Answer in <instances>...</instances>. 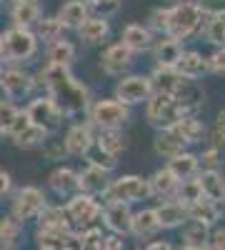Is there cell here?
<instances>
[{
  "label": "cell",
  "instance_id": "60",
  "mask_svg": "<svg viewBox=\"0 0 225 250\" xmlns=\"http://www.w3.org/2000/svg\"><path fill=\"white\" fill-rule=\"evenodd\" d=\"M0 73H3V62H0Z\"/></svg>",
  "mask_w": 225,
  "mask_h": 250
},
{
  "label": "cell",
  "instance_id": "33",
  "mask_svg": "<svg viewBox=\"0 0 225 250\" xmlns=\"http://www.w3.org/2000/svg\"><path fill=\"white\" fill-rule=\"evenodd\" d=\"M165 168L178 178V183H183V180H193V178H198V173H200L198 153H193V150L180 153L178 158H173V160L165 163Z\"/></svg>",
  "mask_w": 225,
  "mask_h": 250
},
{
  "label": "cell",
  "instance_id": "35",
  "mask_svg": "<svg viewBox=\"0 0 225 250\" xmlns=\"http://www.w3.org/2000/svg\"><path fill=\"white\" fill-rule=\"evenodd\" d=\"M33 33L38 38V43H43V45H50V43H55V40H63L65 38V28L60 25V20L55 15H43L35 23Z\"/></svg>",
  "mask_w": 225,
  "mask_h": 250
},
{
  "label": "cell",
  "instance_id": "17",
  "mask_svg": "<svg viewBox=\"0 0 225 250\" xmlns=\"http://www.w3.org/2000/svg\"><path fill=\"white\" fill-rule=\"evenodd\" d=\"M173 100H175L180 115H198L203 110V105H205V90H203L200 83L188 80L185 85L173 95Z\"/></svg>",
  "mask_w": 225,
  "mask_h": 250
},
{
  "label": "cell",
  "instance_id": "64",
  "mask_svg": "<svg viewBox=\"0 0 225 250\" xmlns=\"http://www.w3.org/2000/svg\"><path fill=\"white\" fill-rule=\"evenodd\" d=\"M223 75H225V73H223Z\"/></svg>",
  "mask_w": 225,
  "mask_h": 250
},
{
  "label": "cell",
  "instance_id": "3",
  "mask_svg": "<svg viewBox=\"0 0 225 250\" xmlns=\"http://www.w3.org/2000/svg\"><path fill=\"white\" fill-rule=\"evenodd\" d=\"M133 120V110L118 103L115 98H100L93 100L88 108V125L98 130H125Z\"/></svg>",
  "mask_w": 225,
  "mask_h": 250
},
{
  "label": "cell",
  "instance_id": "10",
  "mask_svg": "<svg viewBox=\"0 0 225 250\" xmlns=\"http://www.w3.org/2000/svg\"><path fill=\"white\" fill-rule=\"evenodd\" d=\"M153 95V88H150V78L143 75V73H128L118 78L115 83V100L123 103V105H145L148 98Z\"/></svg>",
  "mask_w": 225,
  "mask_h": 250
},
{
  "label": "cell",
  "instance_id": "49",
  "mask_svg": "<svg viewBox=\"0 0 225 250\" xmlns=\"http://www.w3.org/2000/svg\"><path fill=\"white\" fill-rule=\"evenodd\" d=\"M205 250H225V223L220 220L208 230V245Z\"/></svg>",
  "mask_w": 225,
  "mask_h": 250
},
{
  "label": "cell",
  "instance_id": "52",
  "mask_svg": "<svg viewBox=\"0 0 225 250\" xmlns=\"http://www.w3.org/2000/svg\"><path fill=\"white\" fill-rule=\"evenodd\" d=\"M208 145L210 148H215V150H220L223 155H225V128H220V125H213V128L208 130Z\"/></svg>",
  "mask_w": 225,
  "mask_h": 250
},
{
  "label": "cell",
  "instance_id": "19",
  "mask_svg": "<svg viewBox=\"0 0 225 250\" xmlns=\"http://www.w3.org/2000/svg\"><path fill=\"white\" fill-rule=\"evenodd\" d=\"M120 43L125 45L133 55L138 53H150L153 43H155V35L148 30V25H140V23H128L120 33Z\"/></svg>",
  "mask_w": 225,
  "mask_h": 250
},
{
  "label": "cell",
  "instance_id": "13",
  "mask_svg": "<svg viewBox=\"0 0 225 250\" xmlns=\"http://www.w3.org/2000/svg\"><path fill=\"white\" fill-rule=\"evenodd\" d=\"M95 143V130L88 123H73L68 125V130L63 135V145H65V155L68 158H85L88 150Z\"/></svg>",
  "mask_w": 225,
  "mask_h": 250
},
{
  "label": "cell",
  "instance_id": "4",
  "mask_svg": "<svg viewBox=\"0 0 225 250\" xmlns=\"http://www.w3.org/2000/svg\"><path fill=\"white\" fill-rule=\"evenodd\" d=\"M0 40H3V50H0V60L10 62V65H18V62H28L38 55L40 43L33 30L28 28H15L10 25L8 30L0 33Z\"/></svg>",
  "mask_w": 225,
  "mask_h": 250
},
{
  "label": "cell",
  "instance_id": "9",
  "mask_svg": "<svg viewBox=\"0 0 225 250\" xmlns=\"http://www.w3.org/2000/svg\"><path fill=\"white\" fill-rule=\"evenodd\" d=\"M35 85H38L35 75L28 73L25 68H20V65H8L0 73V90H3V98L15 103V105L28 100L33 95Z\"/></svg>",
  "mask_w": 225,
  "mask_h": 250
},
{
  "label": "cell",
  "instance_id": "48",
  "mask_svg": "<svg viewBox=\"0 0 225 250\" xmlns=\"http://www.w3.org/2000/svg\"><path fill=\"white\" fill-rule=\"evenodd\" d=\"M18 110H20V105H15V103H10L5 98H0V135L8 133V128H10L13 118L18 115Z\"/></svg>",
  "mask_w": 225,
  "mask_h": 250
},
{
  "label": "cell",
  "instance_id": "47",
  "mask_svg": "<svg viewBox=\"0 0 225 250\" xmlns=\"http://www.w3.org/2000/svg\"><path fill=\"white\" fill-rule=\"evenodd\" d=\"M83 3L95 10L93 15H100V18H110L120 10V0H83Z\"/></svg>",
  "mask_w": 225,
  "mask_h": 250
},
{
  "label": "cell",
  "instance_id": "62",
  "mask_svg": "<svg viewBox=\"0 0 225 250\" xmlns=\"http://www.w3.org/2000/svg\"><path fill=\"white\" fill-rule=\"evenodd\" d=\"M0 5H3V0H0Z\"/></svg>",
  "mask_w": 225,
  "mask_h": 250
},
{
  "label": "cell",
  "instance_id": "36",
  "mask_svg": "<svg viewBox=\"0 0 225 250\" xmlns=\"http://www.w3.org/2000/svg\"><path fill=\"white\" fill-rule=\"evenodd\" d=\"M95 145L100 150H105L108 155L120 158L128 148V140H125V133L123 130H98L95 133Z\"/></svg>",
  "mask_w": 225,
  "mask_h": 250
},
{
  "label": "cell",
  "instance_id": "22",
  "mask_svg": "<svg viewBox=\"0 0 225 250\" xmlns=\"http://www.w3.org/2000/svg\"><path fill=\"white\" fill-rule=\"evenodd\" d=\"M48 188L58 198H70L78 193V170L70 165H58L48 175Z\"/></svg>",
  "mask_w": 225,
  "mask_h": 250
},
{
  "label": "cell",
  "instance_id": "63",
  "mask_svg": "<svg viewBox=\"0 0 225 250\" xmlns=\"http://www.w3.org/2000/svg\"><path fill=\"white\" fill-rule=\"evenodd\" d=\"M223 208H225V203H223Z\"/></svg>",
  "mask_w": 225,
  "mask_h": 250
},
{
  "label": "cell",
  "instance_id": "15",
  "mask_svg": "<svg viewBox=\"0 0 225 250\" xmlns=\"http://www.w3.org/2000/svg\"><path fill=\"white\" fill-rule=\"evenodd\" d=\"M113 175L105 170H98L93 165H85L83 170H78V193H85L93 198H103Z\"/></svg>",
  "mask_w": 225,
  "mask_h": 250
},
{
  "label": "cell",
  "instance_id": "59",
  "mask_svg": "<svg viewBox=\"0 0 225 250\" xmlns=\"http://www.w3.org/2000/svg\"><path fill=\"white\" fill-rule=\"evenodd\" d=\"M10 3H23V0H10Z\"/></svg>",
  "mask_w": 225,
  "mask_h": 250
},
{
  "label": "cell",
  "instance_id": "46",
  "mask_svg": "<svg viewBox=\"0 0 225 250\" xmlns=\"http://www.w3.org/2000/svg\"><path fill=\"white\" fill-rule=\"evenodd\" d=\"M223 153L215 150V148H203V153H198V160H200V170H220L223 168Z\"/></svg>",
  "mask_w": 225,
  "mask_h": 250
},
{
  "label": "cell",
  "instance_id": "11",
  "mask_svg": "<svg viewBox=\"0 0 225 250\" xmlns=\"http://www.w3.org/2000/svg\"><path fill=\"white\" fill-rule=\"evenodd\" d=\"M145 118L148 123L153 125L155 130H165V128H173V125L183 118L173 95H158L153 93L145 103Z\"/></svg>",
  "mask_w": 225,
  "mask_h": 250
},
{
  "label": "cell",
  "instance_id": "30",
  "mask_svg": "<svg viewBox=\"0 0 225 250\" xmlns=\"http://www.w3.org/2000/svg\"><path fill=\"white\" fill-rule=\"evenodd\" d=\"M78 58V48L73 40L63 38L55 40V43L45 45V62L48 65H60V68H73V62Z\"/></svg>",
  "mask_w": 225,
  "mask_h": 250
},
{
  "label": "cell",
  "instance_id": "44",
  "mask_svg": "<svg viewBox=\"0 0 225 250\" xmlns=\"http://www.w3.org/2000/svg\"><path fill=\"white\" fill-rule=\"evenodd\" d=\"M168 20H170V8L165 5H160L150 13V23H148V30L153 35H160V38H165L168 33Z\"/></svg>",
  "mask_w": 225,
  "mask_h": 250
},
{
  "label": "cell",
  "instance_id": "42",
  "mask_svg": "<svg viewBox=\"0 0 225 250\" xmlns=\"http://www.w3.org/2000/svg\"><path fill=\"white\" fill-rule=\"evenodd\" d=\"M203 198V193H200V185H198V178H193V180H183L180 185H178V190H175V198L173 200H178L180 205H193V203H198Z\"/></svg>",
  "mask_w": 225,
  "mask_h": 250
},
{
  "label": "cell",
  "instance_id": "32",
  "mask_svg": "<svg viewBox=\"0 0 225 250\" xmlns=\"http://www.w3.org/2000/svg\"><path fill=\"white\" fill-rule=\"evenodd\" d=\"M183 50H185V48H183V43H178V40H170V38L155 40L153 48H150L155 65H163V68H175V62L180 60Z\"/></svg>",
  "mask_w": 225,
  "mask_h": 250
},
{
  "label": "cell",
  "instance_id": "6",
  "mask_svg": "<svg viewBox=\"0 0 225 250\" xmlns=\"http://www.w3.org/2000/svg\"><path fill=\"white\" fill-rule=\"evenodd\" d=\"M48 208V195L43 188L38 185H23L20 190H15L10 200V218L18 220L20 225H25L30 220H38V215Z\"/></svg>",
  "mask_w": 225,
  "mask_h": 250
},
{
  "label": "cell",
  "instance_id": "25",
  "mask_svg": "<svg viewBox=\"0 0 225 250\" xmlns=\"http://www.w3.org/2000/svg\"><path fill=\"white\" fill-rule=\"evenodd\" d=\"M198 185L205 200H213L218 205L225 203V173L223 170H200Z\"/></svg>",
  "mask_w": 225,
  "mask_h": 250
},
{
  "label": "cell",
  "instance_id": "37",
  "mask_svg": "<svg viewBox=\"0 0 225 250\" xmlns=\"http://www.w3.org/2000/svg\"><path fill=\"white\" fill-rule=\"evenodd\" d=\"M183 228V245L185 248H200V250H205V245H208V230L210 228H205V225H200V223H195V220H185L180 225Z\"/></svg>",
  "mask_w": 225,
  "mask_h": 250
},
{
  "label": "cell",
  "instance_id": "58",
  "mask_svg": "<svg viewBox=\"0 0 225 250\" xmlns=\"http://www.w3.org/2000/svg\"><path fill=\"white\" fill-rule=\"evenodd\" d=\"M180 250H200V248H185V245H183Z\"/></svg>",
  "mask_w": 225,
  "mask_h": 250
},
{
  "label": "cell",
  "instance_id": "50",
  "mask_svg": "<svg viewBox=\"0 0 225 250\" xmlns=\"http://www.w3.org/2000/svg\"><path fill=\"white\" fill-rule=\"evenodd\" d=\"M205 62H208V73L223 75L225 73V48H213V53L205 55Z\"/></svg>",
  "mask_w": 225,
  "mask_h": 250
},
{
  "label": "cell",
  "instance_id": "5",
  "mask_svg": "<svg viewBox=\"0 0 225 250\" xmlns=\"http://www.w3.org/2000/svg\"><path fill=\"white\" fill-rule=\"evenodd\" d=\"M150 185H148V178L143 175H135V173H125V175H118L110 180L108 190L103 195L100 203H125V205H135V203H143V200H150Z\"/></svg>",
  "mask_w": 225,
  "mask_h": 250
},
{
  "label": "cell",
  "instance_id": "57",
  "mask_svg": "<svg viewBox=\"0 0 225 250\" xmlns=\"http://www.w3.org/2000/svg\"><path fill=\"white\" fill-rule=\"evenodd\" d=\"M178 3H183V0H163V5H165V8H173V5H178Z\"/></svg>",
  "mask_w": 225,
  "mask_h": 250
},
{
  "label": "cell",
  "instance_id": "45",
  "mask_svg": "<svg viewBox=\"0 0 225 250\" xmlns=\"http://www.w3.org/2000/svg\"><path fill=\"white\" fill-rule=\"evenodd\" d=\"M43 155L48 158V160H65L68 155H65V145H63V135L60 133H55V135H48L45 138V143H43Z\"/></svg>",
  "mask_w": 225,
  "mask_h": 250
},
{
  "label": "cell",
  "instance_id": "20",
  "mask_svg": "<svg viewBox=\"0 0 225 250\" xmlns=\"http://www.w3.org/2000/svg\"><path fill=\"white\" fill-rule=\"evenodd\" d=\"M38 230H45V233H55V235H70L73 233V225L63 210V205H50L43 213L38 215Z\"/></svg>",
  "mask_w": 225,
  "mask_h": 250
},
{
  "label": "cell",
  "instance_id": "26",
  "mask_svg": "<svg viewBox=\"0 0 225 250\" xmlns=\"http://www.w3.org/2000/svg\"><path fill=\"white\" fill-rule=\"evenodd\" d=\"M160 233V225L155 218L153 208H143V210H133V220H130V235L138 240H153Z\"/></svg>",
  "mask_w": 225,
  "mask_h": 250
},
{
  "label": "cell",
  "instance_id": "41",
  "mask_svg": "<svg viewBox=\"0 0 225 250\" xmlns=\"http://www.w3.org/2000/svg\"><path fill=\"white\" fill-rule=\"evenodd\" d=\"M85 165H93V168H98V170H105V173H115L118 170V158H113V155H108L105 150H100L98 145L93 143V148L88 150V155H85Z\"/></svg>",
  "mask_w": 225,
  "mask_h": 250
},
{
  "label": "cell",
  "instance_id": "39",
  "mask_svg": "<svg viewBox=\"0 0 225 250\" xmlns=\"http://www.w3.org/2000/svg\"><path fill=\"white\" fill-rule=\"evenodd\" d=\"M23 225L18 220H13L10 215H0V250H15Z\"/></svg>",
  "mask_w": 225,
  "mask_h": 250
},
{
  "label": "cell",
  "instance_id": "23",
  "mask_svg": "<svg viewBox=\"0 0 225 250\" xmlns=\"http://www.w3.org/2000/svg\"><path fill=\"white\" fill-rule=\"evenodd\" d=\"M175 70L190 80V83H198L200 78L208 75V62H205V55H203L200 50H183L180 60L175 62Z\"/></svg>",
  "mask_w": 225,
  "mask_h": 250
},
{
  "label": "cell",
  "instance_id": "18",
  "mask_svg": "<svg viewBox=\"0 0 225 250\" xmlns=\"http://www.w3.org/2000/svg\"><path fill=\"white\" fill-rule=\"evenodd\" d=\"M75 33H78L80 43H85V45H103L105 40L110 38V20L90 13Z\"/></svg>",
  "mask_w": 225,
  "mask_h": 250
},
{
  "label": "cell",
  "instance_id": "43",
  "mask_svg": "<svg viewBox=\"0 0 225 250\" xmlns=\"http://www.w3.org/2000/svg\"><path fill=\"white\" fill-rule=\"evenodd\" d=\"M78 243H80V250H103V230L95 225L85 228V230H78Z\"/></svg>",
  "mask_w": 225,
  "mask_h": 250
},
{
  "label": "cell",
  "instance_id": "12",
  "mask_svg": "<svg viewBox=\"0 0 225 250\" xmlns=\"http://www.w3.org/2000/svg\"><path fill=\"white\" fill-rule=\"evenodd\" d=\"M133 62H135V55L118 40V43H110L100 55V70L110 78H123L130 73Z\"/></svg>",
  "mask_w": 225,
  "mask_h": 250
},
{
  "label": "cell",
  "instance_id": "55",
  "mask_svg": "<svg viewBox=\"0 0 225 250\" xmlns=\"http://www.w3.org/2000/svg\"><path fill=\"white\" fill-rule=\"evenodd\" d=\"M143 250H173V245H170L168 240H150Z\"/></svg>",
  "mask_w": 225,
  "mask_h": 250
},
{
  "label": "cell",
  "instance_id": "27",
  "mask_svg": "<svg viewBox=\"0 0 225 250\" xmlns=\"http://www.w3.org/2000/svg\"><path fill=\"white\" fill-rule=\"evenodd\" d=\"M40 18H43V5H40L38 0H23V3L10 5V20H13L15 28L33 30Z\"/></svg>",
  "mask_w": 225,
  "mask_h": 250
},
{
  "label": "cell",
  "instance_id": "7",
  "mask_svg": "<svg viewBox=\"0 0 225 250\" xmlns=\"http://www.w3.org/2000/svg\"><path fill=\"white\" fill-rule=\"evenodd\" d=\"M30 125H35V128H40L45 135H55L60 133V128H63V120L65 115L60 113L55 105H53V100L45 98V95H38L33 100H28V105H23Z\"/></svg>",
  "mask_w": 225,
  "mask_h": 250
},
{
  "label": "cell",
  "instance_id": "21",
  "mask_svg": "<svg viewBox=\"0 0 225 250\" xmlns=\"http://www.w3.org/2000/svg\"><path fill=\"white\" fill-rule=\"evenodd\" d=\"M183 143H185V148L188 145H198L208 138V125L203 123L198 115H183L173 128H170Z\"/></svg>",
  "mask_w": 225,
  "mask_h": 250
},
{
  "label": "cell",
  "instance_id": "56",
  "mask_svg": "<svg viewBox=\"0 0 225 250\" xmlns=\"http://www.w3.org/2000/svg\"><path fill=\"white\" fill-rule=\"evenodd\" d=\"M215 125H220V128H225V108L218 113V118H215Z\"/></svg>",
  "mask_w": 225,
  "mask_h": 250
},
{
  "label": "cell",
  "instance_id": "24",
  "mask_svg": "<svg viewBox=\"0 0 225 250\" xmlns=\"http://www.w3.org/2000/svg\"><path fill=\"white\" fill-rule=\"evenodd\" d=\"M153 210H155L160 230H175V228H180L183 223L188 220L185 205H180L178 200H163L160 205L153 208Z\"/></svg>",
  "mask_w": 225,
  "mask_h": 250
},
{
  "label": "cell",
  "instance_id": "8",
  "mask_svg": "<svg viewBox=\"0 0 225 250\" xmlns=\"http://www.w3.org/2000/svg\"><path fill=\"white\" fill-rule=\"evenodd\" d=\"M63 210L70 220L73 228H80V230H85V228L95 225L100 220V213H103V203L100 198H93V195H85V193H75L65 200Z\"/></svg>",
  "mask_w": 225,
  "mask_h": 250
},
{
  "label": "cell",
  "instance_id": "2",
  "mask_svg": "<svg viewBox=\"0 0 225 250\" xmlns=\"http://www.w3.org/2000/svg\"><path fill=\"white\" fill-rule=\"evenodd\" d=\"M205 15H203L198 0H183V3L170 8V20H168V33L165 38L178 40L185 45L188 40H193L195 35H200Z\"/></svg>",
  "mask_w": 225,
  "mask_h": 250
},
{
  "label": "cell",
  "instance_id": "1",
  "mask_svg": "<svg viewBox=\"0 0 225 250\" xmlns=\"http://www.w3.org/2000/svg\"><path fill=\"white\" fill-rule=\"evenodd\" d=\"M35 83L45 90V98L53 100V105L63 113L65 118H78V115H88L90 108V88L85 83H80L70 68H60V65H45L38 70Z\"/></svg>",
  "mask_w": 225,
  "mask_h": 250
},
{
  "label": "cell",
  "instance_id": "53",
  "mask_svg": "<svg viewBox=\"0 0 225 250\" xmlns=\"http://www.w3.org/2000/svg\"><path fill=\"white\" fill-rule=\"evenodd\" d=\"M13 193V175L8 170H0V200Z\"/></svg>",
  "mask_w": 225,
  "mask_h": 250
},
{
  "label": "cell",
  "instance_id": "31",
  "mask_svg": "<svg viewBox=\"0 0 225 250\" xmlns=\"http://www.w3.org/2000/svg\"><path fill=\"white\" fill-rule=\"evenodd\" d=\"M148 185H150V195L153 198H160V200H173L175 198V190H178V178L163 165L158 168L150 178H148Z\"/></svg>",
  "mask_w": 225,
  "mask_h": 250
},
{
  "label": "cell",
  "instance_id": "40",
  "mask_svg": "<svg viewBox=\"0 0 225 250\" xmlns=\"http://www.w3.org/2000/svg\"><path fill=\"white\" fill-rule=\"evenodd\" d=\"M45 138L48 135L43 130L35 128V125H30V128H25L18 138H13V145L20 148V150H40V148H43V143H45Z\"/></svg>",
  "mask_w": 225,
  "mask_h": 250
},
{
  "label": "cell",
  "instance_id": "34",
  "mask_svg": "<svg viewBox=\"0 0 225 250\" xmlns=\"http://www.w3.org/2000/svg\"><path fill=\"white\" fill-rule=\"evenodd\" d=\"M153 148H155V153H158L163 160H173V158H178L180 153H185V150H188V148H185V143H183L170 128H165V130H155Z\"/></svg>",
  "mask_w": 225,
  "mask_h": 250
},
{
  "label": "cell",
  "instance_id": "61",
  "mask_svg": "<svg viewBox=\"0 0 225 250\" xmlns=\"http://www.w3.org/2000/svg\"><path fill=\"white\" fill-rule=\"evenodd\" d=\"M0 50H3V40H0Z\"/></svg>",
  "mask_w": 225,
  "mask_h": 250
},
{
  "label": "cell",
  "instance_id": "38",
  "mask_svg": "<svg viewBox=\"0 0 225 250\" xmlns=\"http://www.w3.org/2000/svg\"><path fill=\"white\" fill-rule=\"evenodd\" d=\"M200 33L213 48H225V15H208Z\"/></svg>",
  "mask_w": 225,
  "mask_h": 250
},
{
  "label": "cell",
  "instance_id": "28",
  "mask_svg": "<svg viewBox=\"0 0 225 250\" xmlns=\"http://www.w3.org/2000/svg\"><path fill=\"white\" fill-rule=\"evenodd\" d=\"M185 213H188V220H195V223L205 225V228H213V225H218L223 220V205L200 198L198 203L185 208Z\"/></svg>",
  "mask_w": 225,
  "mask_h": 250
},
{
  "label": "cell",
  "instance_id": "51",
  "mask_svg": "<svg viewBox=\"0 0 225 250\" xmlns=\"http://www.w3.org/2000/svg\"><path fill=\"white\" fill-rule=\"evenodd\" d=\"M25 128H30V120H28L25 110L20 108V110H18V115L13 118V123H10V128H8V133H5V135H8L10 140H13V138H18L20 133H23Z\"/></svg>",
  "mask_w": 225,
  "mask_h": 250
},
{
  "label": "cell",
  "instance_id": "29",
  "mask_svg": "<svg viewBox=\"0 0 225 250\" xmlns=\"http://www.w3.org/2000/svg\"><path fill=\"white\" fill-rule=\"evenodd\" d=\"M88 15H90V8L83 3V0H65L55 13V18L60 20V25H63L65 30H78Z\"/></svg>",
  "mask_w": 225,
  "mask_h": 250
},
{
  "label": "cell",
  "instance_id": "14",
  "mask_svg": "<svg viewBox=\"0 0 225 250\" xmlns=\"http://www.w3.org/2000/svg\"><path fill=\"white\" fill-rule=\"evenodd\" d=\"M103 225L113 235H120L125 238L130 235V220H133V208L125 205V203H103Z\"/></svg>",
  "mask_w": 225,
  "mask_h": 250
},
{
  "label": "cell",
  "instance_id": "54",
  "mask_svg": "<svg viewBox=\"0 0 225 250\" xmlns=\"http://www.w3.org/2000/svg\"><path fill=\"white\" fill-rule=\"evenodd\" d=\"M103 250H125V240H123L120 235H105L103 238Z\"/></svg>",
  "mask_w": 225,
  "mask_h": 250
},
{
  "label": "cell",
  "instance_id": "16",
  "mask_svg": "<svg viewBox=\"0 0 225 250\" xmlns=\"http://www.w3.org/2000/svg\"><path fill=\"white\" fill-rule=\"evenodd\" d=\"M148 78H150L153 93H158V95H175L188 83L175 68H163V65H153V70L148 73Z\"/></svg>",
  "mask_w": 225,
  "mask_h": 250
}]
</instances>
